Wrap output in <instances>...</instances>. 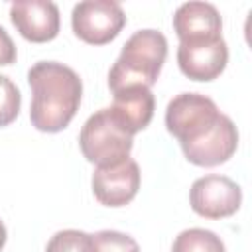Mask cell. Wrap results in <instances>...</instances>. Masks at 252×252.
<instances>
[{
    "label": "cell",
    "instance_id": "obj_9",
    "mask_svg": "<svg viewBox=\"0 0 252 252\" xmlns=\"http://www.w3.org/2000/svg\"><path fill=\"white\" fill-rule=\"evenodd\" d=\"M10 20L20 35L33 43H45L59 33V8L47 0H22L10 4Z\"/></svg>",
    "mask_w": 252,
    "mask_h": 252
},
{
    "label": "cell",
    "instance_id": "obj_4",
    "mask_svg": "<svg viewBox=\"0 0 252 252\" xmlns=\"http://www.w3.org/2000/svg\"><path fill=\"white\" fill-rule=\"evenodd\" d=\"M132 146L134 136L116 122L108 108L91 114L79 134V148L85 159L96 167H108L128 159Z\"/></svg>",
    "mask_w": 252,
    "mask_h": 252
},
{
    "label": "cell",
    "instance_id": "obj_15",
    "mask_svg": "<svg viewBox=\"0 0 252 252\" xmlns=\"http://www.w3.org/2000/svg\"><path fill=\"white\" fill-rule=\"evenodd\" d=\"M20 106H22L20 89L10 77L0 75V128L12 124L18 118Z\"/></svg>",
    "mask_w": 252,
    "mask_h": 252
},
{
    "label": "cell",
    "instance_id": "obj_1",
    "mask_svg": "<svg viewBox=\"0 0 252 252\" xmlns=\"http://www.w3.org/2000/svg\"><path fill=\"white\" fill-rule=\"evenodd\" d=\"M165 128L179 142L187 161L199 167L220 165L238 148L234 122L201 93L173 96L165 108Z\"/></svg>",
    "mask_w": 252,
    "mask_h": 252
},
{
    "label": "cell",
    "instance_id": "obj_17",
    "mask_svg": "<svg viewBox=\"0 0 252 252\" xmlns=\"http://www.w3.org/2000/svg\"><path fill=\"white\" fill-rule=\"evenodd\" d=\"M6 240H8V230H6L4 222L0 220V252H2V248H4V244H6Z\"/></svg>",
    "mask_w": 252,
    "mask_h": 252
},
{
    "label": "cell",
    "instance_id": "obj_2",
    "mask_svg": "<svg viewBox=\"0 0 252 252\" xmlns=\"http://www.w3.org/2000/svg\"><path fill=\"white\" fill-rule=\"evenodd\" d=\"M28 83L32 126L47 134L65 130L81 106L83 81L77 71L57 61H37L28 71Z\"/></svg>",
    "mask_w": 252,
    "mask_h": 252
},
{
    "label": "cell",
    "instance_id": "obj_10",
    "mask_svg": "<svg viewBox=\"0 0 252 252\" xmlns=\"http://www.w3.org/2000/svg\"><path fill=\"white\" fill-rule=\"evenodd\" d=\"M112 94H114V100H112V106H108V110L128 134L134 136L152 122L156 100L148 87L130 85L114 91Z\"/></svg>",
    "mask_w": 252,
    "mask_h": 252
},
{
    "label": "cell",
    "instance_id": "obj_8",
    "mask_svg": "<svg viewBox=\"0 0 252 252\" xmlns=\"http://www.w3.org/2000/svg\"><path fill=\"white\" fill-rule=\"evenodd\" d=\"M140 181V167L132 158H128L116 165L96 167L91 179V187L100 205L124 207L138 195Z\"/></svg>",
    "mask_w": 252,
    "mask_h": 252
},
{
    "label": "cell",
    "instance_id": "obj_6",
    "mask_svg": "<svg viewBox=\"0 0 252 252\" xmlns=\"http://www.w3.org/2000/svg\"><path fill=\"white\" fill-rule=\"evenodd\" d=\"M191 209L205 219H224L234 215L242 203V189L226 175H205L193 181L189 191Z\"/></svg>",
    "mask_w": 252,
    "mask_h": 252
},
{
    "label": "cell",
    "instance_id": "obj_14",
    "mask_svg": "<svg viewBox=\"0 0 252 252\" xmlns=\"http://www.w3.org/2000/svg\"><path fill=\"white\" fill-rule=\"evenodd\" d=\"M93 252H140L138 242L118 230H98L91 234Z\"/></svg>",
    "mask_w": 252,
    "mask_h": 252
},
{
    "label": "cell",
    "instance_id": "obj_13",
    "mask_svg": "<svg viewBox=\"0 0 252 252\" xmlns=\"http://www.w3.org/2000/svg\"><path fill=\"white\" fill-rule=\"evenodd\" d=\"M45 252H93V240L83 230L65 228L49 238Z\"/></svg>",
    "mask_w": 252,
    "mask_h": 252
},
{
    "label": "cell",
    "instance_id": "obj_7",
    "mask_svg": "<svg viewBox=\"0 0 252 252\" xmlns=\"http://www.w3.org/2000/svg\"><path fill=\"white\" fill-rule=\"evenodd\" d=\"M226 63L228 47L222 35L199 41H179L177 65L191 81H213L224 71Z\"/></svg>",
    "mask_w": 252,
    "mask_h": 252
},
{
    "label": "cell",
    "instance_id": "obj_5",
    "mask_svg": "<svg viewBox=\"0 0 252 252\" xmlns=\"http://www.w3.org/2000/svg\"><path fill=\"white\" fill-rule=\"evenodd\" d=\"M126 14L114 0H87L75 4L71 26L79 39L91 45L110 43L124 28Z\"/></svg>",
    "mask_w": 252,
    "mask_h": 252
},
{
    "label": "cell",
    "instance_id": "obj_12",
    "mask_svg": "<svg viewBox=\"0 0 252 252\" xmlns=\"http://www.w3.org/2000/svg\"><path fill=\"white\" fill-rule=\"evenodd\" d=\"M171 252H226L224 242L213 230L207 228H187L173 240Z\"/></svg>",
    "mask_w": 252,
    "mask_h": 252
},
{
    "label": "cell",
    "instance_id": "obj_3",
    "mask_svg": "<svg viewBox=\"0 0 252 252\" xmlns=\"http://www.w3.org/2000/svg\"><path fill=\"white\" fill-rule=\"evenodd\" d=\"M167 57V39L158 30H138L134 32L126 43L114 65L108 71V87L110 91H118L130 85L152 87Z\"/></svg>",
    "mask_w": 252,
    "mask_h": 252
},
{
    "label": "cell",
    "instance_id": "obj_16",
    "mask_svg": "<svg viewBox=\"0 0 252 252\" xmlns=\"http://www.w3.org/2000/svg\"><path fill=\"white\" fill-rule=\"evenodd\" d=\"M16 57H18L16 45L10 37V33L0 26V67L16 63Z\"/></svg>",
    "mask_w": 252,
    "mask_h": 252
},
{
    "label": "cell",
    "instance_id": "obj_11",
    "mask_svg": "<svg viewBox=\"0 0 252 252\" xmlns=\"http://www.w3.org/2000/svg\"><path fill=\"white\" fill-rule=\"evenodd\" d=\"M173 30L179 41H199L222 35V18L209 2H185L173 14Z\"/></svg>",
    "mask_w": 252,
    "mask_h": 252
}]
</instances>
